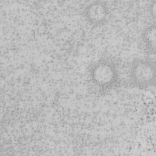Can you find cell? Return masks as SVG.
Here are the masks:
<instances>
[{"instance_id":"277c9868","label":"cell","mask_w":156,"mask_h":156,"mask_svg":"<svg viewBox=\"0 0 156 156\" xmlns=\"http://www.w3.org/2000/svg\"><path fill=\"white\" fill-rule=\"evenodd\" d=\"M141 39L146 51L149 54H154L156 47V27L154 23L149 24L143 29Z\"/></svg>"},{"instance_id":"6da1fadb","label":"cell","mask_w":156,"mask_h":156,"mask_svg":"<svg viewBox=\"0 0 156 156\" xmlns=\"http://www.w3.org/2000/svg\"><path fill=\"white\" fill-rule=\"evenodd\" d=\"M89 78L101 93H107L120 83L119 66L110 57H101L93 61L88 67Z\"/></svg>"},{"instance_id":"5b68a950","label":"cell","mask_w":156,"mask_h":156,"mask_svg":"<svg viewBox=\"0 0 156 156\" xmlns=\"http://www.w3.org/2000/svg\"><path fill=\"white\" fill-rule=\"evenodd\" d=\"M155 5H156L155 1H153L149 5L150 13L154 19H155V9H156Z\"/></svg>"},{"instance_id":"7a4b0ae2","label":"cell","mask_w":156,"mask_h":156,"mask_svg":"<svg viewBox=\"0 0 156 156\" xmlns=\"http://www.w3.org/2000/svg\"><path fill=\"white\" fill-rule=\"evenodd\" d=\"M130 84L139 89H147L155 83V64L149 57L134 58L129 66L128 71Z\"/></svg>"},{"instance_id":"3957f363","label":"cell","mask_w":156,"mask_h":156,"mask_svg":"<svg viewBox=\"0 0 156 156\" xmlns=\"http://www.w3.org/2000/svg\"><path fill=\"white\" fill-rule=\"evenodd\" d=\"M83 14L90 25L99 27L107 23L110 15V10L106 2L95 1L91 2L84 7Z\"/></svg>"}]
</instances>
